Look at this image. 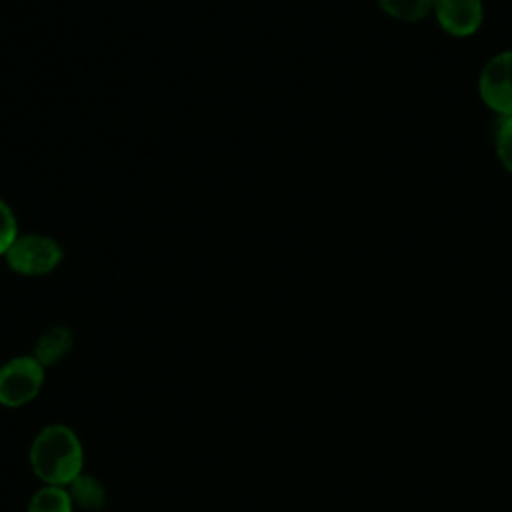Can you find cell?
Segmentation results:
<instances>
[{"label": "cell", "mask_w": 512, "mask_h": 512, "mask_svg": "<svg viewBox=\"0 0 512 512\" xmlns=\"http://www.w3.org/2000/svg\"><path fill=\"white\" fill-rule=\"evenodd\" d=\"M494 150L502 168L512 174V116H498L494 124Z\"/></svg>", "instance_id": "30bf717a"}, {"label": "cell", "mask_w": 512, "mask_h": 512, "mask_svg": "<svg viewBox=\"0 0 512 512\" xmlns=\"http://www.w3.org/2000/svg\"><path fill=\"white\" fill-rule=\"evenodd\" d=\"M478 94L498 116H512V50L498 52L484 64Z\"/></svg>", "instance_id": "277c9868"}, {"label": "cell", "mask_w": 512, "mask_h": 512, "mask_svg": "<svg viewBox=\"0 0 512 512\" xmlns=\"http://www.w3.org/2000/svg\"><path fill=\"white\" fill-rule=\"evenodd\" d=\"M74 502L66 486L44 484L28 502V512H72Z\"/></svg>", "instance_id": "ba28073f"}, {"label": "cell", "mask_w": 512, "mask_h": 512, "mask_svg": "<svg viewBox=\"0 0 512 512\" xmlns=\"http://www.w3.org/2000/svg\"><path fill=\"white\" fill-rule=\"evenodd\" d=\"M44 366L30 356H14L0 366V404L20 408L32 402L44 384Z\"/></svg>", "instance_id": "3957f363"}, {"label": "cell", "mask_w": 512, "mask_h": 512, "mask_svg": "<svg viewBox=\"0 0 512 512\" xmlns=\"http://www.w3.org/2000/svg\"><path fill=\"white\" fill-rule=\"evenodd\" d=\"M6 266L20 276L36 278L54 272L64 260L62 244L42 232L18 234L8 252L4 254Z\"/></svg>", "instance_id": "7a4b0ae2"}, {"label": "cell", "mask_w": 512, "mask_h": 512, "mask_svg": "<svg viewBox=\"0 0 512 512\" xmlns=\"http://www.w3.org/2000/svg\"><path fill=\"white\" fill-rule=\"evenodd\" d=\"M84 464L78 434L66 424H48L32 440L30 466L34 474L52 486H68Z\"/></svg>", "instance_id": "6da1fadb"}, {"label": "cell", "mask_w": 512, "mask_h": 512, "mask_svg": "<svg viewBox=\"0 0 512 512\" xmlns=\"http://www.w3.org/2000/svg\"><path fill=\"white\" fill-rule=\"evenodd\" d=\"M18 234H20V230H18L16 214H14L12 206L0 198V256L2 258Z\"/></svg>", "instance_id": "8fae6325"}, {"label": "cell", "mask_w": 512, "mask_h": 512, "mask_svg": "<svg viewBox=\"0 0 512 512\" xmlns=\"http://www.w3.org/2000/svg\"><path fill=\"white\" fill-rule=\"evenodd\" d=\"M66 490H68L72 502L86 512H98L106 504V488L94 474L80 472L66 486Z\"/></svg>", "instance_id": "52a82bcc"}, {"label": "cell", "mask_w": 512, "mask_h": 512, "mask_svg": "<svg viewBox=\"0 0 512 512\" xmlns=\"http://www.w3.org/2000/svg\"><path fill=\"white\" fill-rule=\"evenodd\" d=\"M74 346V332L70 326L64 324H56L50 326L48 330H44L36 342H34V352L32 356L46 368V366H54L60 360H64L68 356V352Z\"/></svg>", "instance_id": "8992f818"}, {"label": "cell", "mask_w": 512, "mask_h": 512, "mask_svg": "<svg viewBox=\"0 0 512 512\" xmlns=\"http://www.w3.org/2000/svg\"><path fill=\"white\" fill-rule=\"evenodd\" d=\"M432 12L440 28L456 38L472 36L484 20L482 0H432Z\"/></svg>", "instance_id": "5b68a950"}, {"label": "cell", "mask_w": 512, "mask_h": 512, "mask_svg": "<svg viewBox=\"0 0 512 512\" xmlns=\"http://www.w3.org/2000/svg\"><path fill=\"white\" fill-rule=\"evenodd\" d=\"M378 6L400 22H420L432 12V0H378Z\"/></svg>", "instance_id": "9c48e42d"}]
</instances>
